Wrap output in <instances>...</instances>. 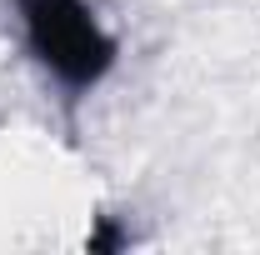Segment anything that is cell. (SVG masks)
Returning a JSON list of instances; mask_svg holds the SVG:
<instances>
[{"label": "cell", "mask_w": 260, "mask_h": 255, "mask_svg": "<svg viewBox=\"0 0 260 255\" xmlns=\"http://www.w3.org/2000/svg\"><path fill=\"white\" fill-rule=\"evenodd\" d=\"M15 20L30 60L70 100L90 95L120 60V45L100 25L90 0H15Z\"/></svg>", "instance_id": "obj_1"}, {"label": "cell", "mask_w": 260, "mask_h": 255, "mask_svg": "<svg viewBox=\"0 0 260 255\" xmlns=\"http://www.w3.org/2000/svg\"><path fill=\"white\" fill-rule=\"evenodd\" d=\"M125 240H130V235L120 230V225L110 220V215H100V225L90 230V240H85V245H90V250H120Z\"/></svg>", "instance_id": "obj_2"}]
</instances>
